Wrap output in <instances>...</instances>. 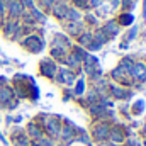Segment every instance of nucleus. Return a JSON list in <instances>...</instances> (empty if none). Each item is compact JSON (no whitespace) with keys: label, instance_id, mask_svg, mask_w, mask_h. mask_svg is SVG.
<instances>
[{"label":"nucleus","instance_id":"f03ea898","mask_svg":"<svg viewBox=\"0 0 146 146\" xmlns=\"http://www.w3.org/2000/svg\"><path fill=\"white\" fill-rule=\"evenodd\" d=\"M21 10H22V7H21V2L14 0V2L10 3V12H12V15H17V14H21Z\"/></svg>","mask_w":146,"mask_h":146},{"label":"nucleus","instance_id":"423d86ee","mask_svg":"<svg viewBox=\"0 0 146 146\" xmlns=\"http://www.w3.org/2000/svg\"><path fill=\"white\" fill-rule=\"evenodd\" d=\"M99 2H102V0H94V5H99Z\"/></svg>","mask_w":146,"mask_h":146},{"label":"nucleus","instance_id":"39448f33","mask_svg":"<svg viewBox=\"0 0 146 146\" xmlns=\"http://www.w3.org/2000/svg\"><path fill=\"white\" fill-rule=\"evenodd\" d=\"M82 90H83V82H78V87H76V92L80 94Z\"/></svg>","mask_w":146,"mask_h":146},{"label":"nucleus","instance_id":"20e7f679","mask_svg":"<svg viewBox=\"0 0 146 146\" xmlns=\"http://www.w3.org/2000/svg\"><path fill=\"white\" fill-rule=\"evenodd\" d=\"M131 22H133V15H131V14H124V15L121 17V24L126 26V24H131Z\"/></svg>","mask_w":146,"mask_h":146},{"label":"nucleus","instance_id":"f257e3e1","mask_svg":"<svg viewBox=\"0 0 146 146\" xmlns=\"http://www.w3.org/2000/svg\"><path fill=\"white\" fill-rule=\"evenodd\" d=\"M41 68H42V75H48V76H53V75H54V72H56L54 65H51L49 61H42Z\"/></svg>","mask_w":146,"mask_h":146},{"label":"nucleus","instance_id":"7ed1b4c3","mask_svg":"<svg viewBox=\"0 0 146 146\" xmlns=\"http://www.w3.org/2000/svg\"><path fill=\"white\" fill-rule=\"evenodd\" d=\"M134 73H136V76H139L141 80H146V70H145V66H136L134 68Z\"/></svg>","mask_w":146,"mask_h":146}]
</instances>
